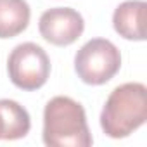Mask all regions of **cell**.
Listing matches in <instances>:
<instances>
[{
    "label": "cell",
    "mask_w": 147,
    "mask_h": 147,
    "mask_svg": "<svg viewBox=\"0 0 147 147\" xmlns=\"http://www.w3.org/2000/svg\"><path fill=\"white\" fill-rule=\"evenodd\" d=\"M43 142L50 147L92 145L83 106L64 95L50 99L43 111Z\"/></svg>",
    "instance_id": "6da1fadb"
},
{
    "label": "cell",
    "mask_w": 147,
    "mask_h": 147,
    "mask_svg": "<svg viewBox=\"0 0 147 147\" xmlns=\"http://www.w3.org/2000/svg\"><path fill=\"white\" fill-rule=\"evenodd\" d=\"M147 119V90L144 83H125L107 97L100 126L111 138H125L138 130Z\"/></svg>",
    "instance_id": "7a4b0ae2"
},
{
    "label": "cell",
    "mask_w": 147,
    "mask_h": 147,
    "mask_svg": "<svg viewBox=\"0 0 147 147\" xmlns=\"http://www.w3.org/2000/svg\"><path fill=\"white\" fill-rule=\"evenodd\" d=\"M121 67V54L118 47L106 38L87 42L75 55V69L78 78L87 85L107 83Z\"/></svg>",
    "instance_id": "3957f363"
},
{
    "label": "cell",
    "mask_w": 147,
    "mask_h": 147,
    "mask_svg": "<svg viewBox=\"0 0 147 147\" xmlns=\"http://www.w3.org/2000/svg\"><path fill=\"white\" fill-rule=\"evenodd\" d=\"M7 71L11 82L26 92L42 88L50 75V59L47 52L33 43H19L9 55Z\"/></svg>",
    "instance_id": "277c9868"
},
{
    "label": "cell",
    "mask_w": 147,
    "mask_h": 147,
    "mask_svg": "<svg viewBox=\"0 0 147 147\" xmlns=\"http://www.w3.org/2000/svg\"><path fill=\"white\" fill-rule=\"evenodd\" d=\"M38 30L49 43L66 47L75 43L82 36L85 21L78 11L71 7H54L40 16Z\"/></svg>",
    "instance_id": "5b68a950"
},
{
    "label": "cell",
    "mask_w": 147,
    "mask_h": 147,
    "mask_svg": "<svg viewBox=\"0 0 147 147\" xmlns=\"http://www.w3.org/2000/svg\"><path fill=\"white\" fill-rule=\"evenodd\" d=\"M145 2L144 0H126L119 4L113 14V26L116 33L126 40H145Z\"/></svg>",
    "instance_id": "8992f818"
},
{
    "label": "cell",
    "mask_w": 147,
    "mask_h": 147,
    "mask_svg": "<svg viewBox=\"0 0 147 147\" xmlns=\"http://www.w3.org/2000/svg\"><path fill=\"white\" fill-rule=\"evenodd\" d=\"M31 119L28 111L16 100L0 99V138L16 140L28 135Z\"/></svg>",
    "instance_id": "52a82bcc"
},
{
    "label": "cell",
    "mask_w": 147,
    "mask_h": 147,
    "mask_svg": "<svg viewBox=\"0 0 147 147\" xmlns=\"http://www.w3.org/2000/svg\"><path fill=\"white\" fill-rule=\"evenodd\" d=\"M30 5L26 0H0V38H12L30 24Z\"/></svg>",
    "instance_id": "ba28073f"
}]
</instances>
